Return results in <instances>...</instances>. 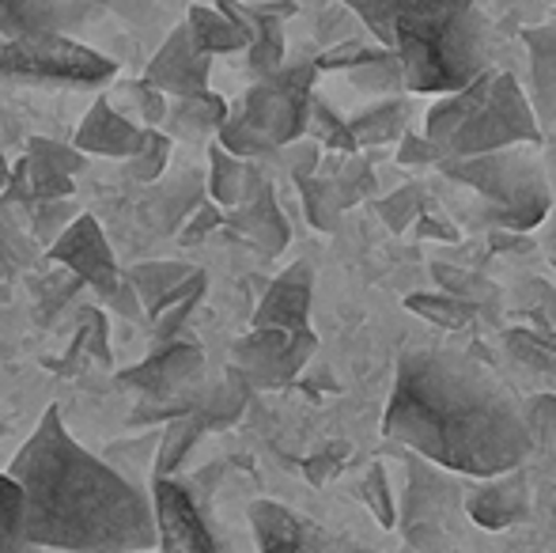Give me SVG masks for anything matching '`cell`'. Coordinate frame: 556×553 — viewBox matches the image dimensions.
Returning <instances> with one entry per match:
<instances>
[{"instance_id": "obj_1", "label": "cell", "mask_w": 556, "mask_h": 553, "mask_svg": "<svg viewBox=\"0 0 556 553\" xmlns=\"http://www.w3.org/2000/svg\"><path fill=\"white\" fill-rule=\"evenodd\" d=\"M387 436L473 478H500L530 455V425L515 394L454 349H409L402 356Z\"/></svg>"}, {"instance_id": "obj_2", "label": "cell", "mask_w": 556, "mask_h": 553, "mask_svg": "<svg viewBox=\"0 0 556 553\" xmlns=\"http://www.w3.org/2000/svg\"><path fill=\"white\" fill-rule=\"evenodd\" d=\"M23 497V542L65 553L155 550L152 497L73 440L50 406L8 466Z\"/></svg>"}, {"instance_id": "obj_3", "label": "cell", "mask_w": 556, "mask_h": 553, "mask_svg": "<svg viewBox=\"0 0 556 553\" xmlns=\"http://www.w3.org/2000/svg\"><path fill=\"white\" fill-rule=\"evenodd\" d=\"M375 35L402 53V73L413 91L469 88L489 73V20L469 4H382L356 8Z\"/></svg>"}, {"instance_id": "obj_4", "label": "cell", "mask_w": 556, "mask_h": 553, "mask_svg": "<svg viewBox=\"0 0 556 553\" xmlns=\"http://www.w3.org/2000/svg\"><path fill=\"white\" fill-rule=\"evenodd\" d=\"M542 129L511 73L489 68L469 88L446 96L428 118V140L443 160H473L538 140Z\"/></svg>"}, {"instance_id": "obj_5", "label": "cell", "mask_w": 556, "mask_h": 553, "mask_svg": "<svg viewBox=\"0 0 556 553\" xmlns=\"http://www.w3.org/2000/svg\"><path fill=\"white\" fill-rule=\"evenodd\" d=\"M443 171L469 183L496 205V221L507 228H534L549 216V183L534 148L515 144L473 160H443Z\"/></svg>"}, {"instance_id": "obj_6", "label": "cell", "mask_w": 556, "mask_h": 553, "mask_svg": "<svg viewBox=\"0 0 556 553\" xmlns=\"http://www.w3.org/2000/svg\"><path fill=\"white\" fill-rule=\"evenodd\" d=\"M117 73L106 53L76 38L42 35L0 42V80L46 84V88H99Z\"/></svg>"}, {"instance_id": "obj_7", "label": "cell", "mask_w": 556, "mask_h": 553, "mask_svg": "<svg viewBox=\"0 0 556 553\" xmlns=\"http://www.w3.org/2000/svg\"><path fill=\"white\" fill-rule=\"evenodd\" d=\"M155 512V550L160 553H239L227 527L213 516L208 501L193 481L155 478L152 486Z\"/></svg>"}, {"instance_id": "obj_8", "label": "cell", "mask_w": 556, "mask_h": 553, "mask_svg": "<svg viewBox=\"0 0 556 553\" xmlns=\"http://www.w3.org/2000/svg\"><path fill=\"white\" fill-rule=\"evenodd\" d=\"M250 531H254L257 553H379L371 542L315 524L303 512L277 501L250 504Z\"/></svg>"}, {"instance_id": "obj_9", "label": "cell", "mask_w": 556, "mask_h": 553, "mask_svg": "<svg viewBox=\"0 0 556 553\" xmlns=\"http://www.w3.org/2000/svg\"><path fill=\"white\" fill-rule=\"evenodd\" d=\"M307 88H311V68H285L262 80L247 99H242L235 118L265 140V144H288L300 137L303 122H307Z\"/></svg>"}, {"instance_id": "obj_10", "label": "cell", "mask_w": 556, "mask_h": 553, "mask_svg": "<svg viewBox=\"0 0 556 553\" xmlns=\"http://www.w3.org/2000/svg\"><path fill=\"white\" fill-rule=\"evenodd\" d=\"M106 15L103 4H84V0H4L0 4V38H42L61 35L73 38L88 23H99Z\"/></svg>"}, {"instance_id": "obj_11", "label": "cell", "mask_w": 556, "mask_h": 553, "mask_svg": "<svg viewBox=\"0 0 556 553\" xmlns=\"http://www.w3.org/2000/svg\"><path fill=\"white\" fill-rule=\"evenodd\" d=\"M208 73H213V58L193 46L186 23L170 27V35L163 38V46L152 53L144 68V84L160 96L170 99H193L208 91Z\"/></svg>"}, {"instance_id": "obj_12", "label": "cell", "mask_w": 556, "mask_h": 553, "mask_svg": "<svg viewBox=\"0 0 556 553\" xmlns=\"http://www.w3.org/2000/svg\"><path fill=\"white\" fill-rule=\"evenodd\" d=\"M53 262L68 266L84 285L96 288L103 300H111L114 288L122 285V274H117V262H114V251L106 243L103 228L96 224V216L80 213L65 231L58 236V243L50 247Z\"/></svg>"}, {"instance_id": "obj_13", "label": "cell", "mask_w": 556, "mask_h": 553, "mask_svg": "<svg viewBox=\"0 0 556 553\" xmlns=\"http://www.w3.org/2000/svg\"><path fill=\"white\" fill-rule=\"evenodd\" d=\"M148 129L129 122L111 99H96L88 114H84L80 129H76V152L80 155H111V160H132L144 140Z\"/></svg>"}, {"instance_id": "obj_14", "label": "cell", "mask_w": 556, "mask_h": 553, "mask_svg": "<svg viewBox=\"0 0 556 553\" xmlns=\"http://www.w3.org/2000/svg\"><path fill=\"white\" fill-rule=\"evenodd\" d=\"M198 372H201V349L175 341V345H163L155 356H148L144 364L122 372V384L137 387L140 394L160 402V399H175V391H182Z\"/></svg>"}, {"instance_id": "obj_15", "label": "cell", "mask_w": 556, "mask_h": 553, "mask_svg": "<svg viewBox=\"0 0 556 553\" xmlns=\"http://www.w3.org/2000/svg\"><path fill=\"white\" fill-rule=\"evenodd\" d=\"M186 30H190L193 46H198L205 58L247 50L250 38H254V23H250L235 4H216V8L193 4V8H186Z\"/></svg>"}, {"instance_id": "obj_16", "label": "cell", "mask_w": 556, "mask_h": 553, "mask_svg": "<svg viewBox=\"0 0 556 553\" xmlns=\"http://www.w3.org/2000/svg\"><path fill=\"white\" fill-rule=\"evenodd\" d=\"M307 300H311V269L307 266H292L277 285L269 288V296L262 300L254 315L257 330H292L295 338L307 334Z\"/></svg>"}, {"instance_id": "obj_17", "label": "cell", "mask_w": 556, "mask_h": 553, "mask_svg": "<svg viewBox=\"0 0 556 553\" xmlns=\"http://www.w3.org/2000/svg\"><path fill=\"white\" fill-rule=\"evenodd\" d=\"M262 193V178L247 160L227 155L220 144L213 148V198L227 209H239Z\"/></svg>"}, {"instance_id": "obj_18", "label": "cell", "mask_w": 556, "mask_h": 553, "mask_svg": "<svg viewBox=\"0 0 556 553\" xmlns=\"http://www.w3.org/2000/svg\"><path fill=\"white\" fill-rule=\"evenodd\" d=\"M167 118L178 134L186 137H205V134H220L227 122V103L213 91L193 99H175V106H167Z\"/></svg>"}, {"instance_id": "obj_19", "label": "cell", "mask_w": 556, "mask_h": 553, "mask_svg": "<svg viewBox=\"0 0 556 553\" xmlns=\"http://www.w3.org/2000/svg\"><path fill=\"white\" fill-rule=\"evenodd\" d=\"M201 292H205V277L193 274L182 288H175L170 296H163L155 307H148V315H152V323H155V341H160V349L175 345V334L182 330L186 315H190L193 303L201 300Z\"/></svg>"}, {"instance_id": "obj_20", "label": "cell", "mask_w": 556, "mask_h": 553, "mask_svg": "<svg viewBox=\"0 0 556 553\" xmlns=\"http://www.w3.org/2000/svg\"><path fill=\"white\" fill-rule=\"evenodd\" d=\"M231 224L247 231V236H254L269 254L285 247V224H280L277 205H273V193L265 190V186H262V193H257L254 201H247V205L235 209Z\"/></svg>"}, {"instance_id": "obj_21", "label": "cell", "mask_w": 556, "mask_h": 553, "mask_svg": "<svg viewBox=\"0 0 556 553\" xmlns=\"http://www.w3.org/2000/svg\"><path fill=\"white\" fill-rule=\"evenodd\" d=\"M198 269L182 266V262H148V266H137L129 277V288L137 292L140 303H148V307H155V303L163 300V296H170L175 288H182L186 280H190Z\"/></svg>"}, {"instance_id": "obj_22", "label": "cell", "mask_w": 556, "mask_h": 553, "mask_svg": "<svg viewBox=\"0 0 556 553\" xmlns=\"http://www.w3.org/2000/svg\"><path fill=\"white\" fill-rule=\"evenodd\" d=\"M0 553H38L23 542V497L8 474H0Z\"/></svg>"}, {"instance_id": "obj_23", "label": "cell", "mask_w": 556, "mask_h": 553, "mask_svg": "<svg viewBox=\"0 0 556 553\" xmlns=\"http://www.w3.org/2000/svg\"><path fill=\"white\" fill-rule=\"evenodd\" d=\"M167 160H170V137L160 134V129H148L137 155L125 160V171H129L137 183H155V178L163 175V167H167Z\"/></svg>"}, {"instance_id": "obj_24", "label": "cell", "mask_w": 556, "mask_h": 553, "mask_svg": "<svg viewBox=\"0 0 556 553\" xmlns=\"http://www.w3.org/2000/svg\"><path fill=\"white\" fill-rule=\"evenodd\" d=\"M27 160L35 163H46V167L61 171V175H80L84 167H88V155H80L73 144H61V140H50V137H35L30 140V152Z\"/></svg>"}, {"instance_id": "obj_25", "label": "cell", "mask_w": 556, "mask_h": 553, "mask_svg": "<svg viewBox=\"0 0 556 553\" xmlns=\"http://www.w3.org/2000/svg\"><path fill=\"white\" fill-rule=\"evenodd\" d=\"M76 216H80V209H76L73 201H46V205H38L35 213H30V221H35V236L53 247L58 236L76 221Z\"/></svg>"}, {"instance_id": "obj_26", "label": "cell", "mask_w": 556, "mask_h": 553, "mask_svg": "<svg viewBox=\"0 0 556 553\" xmlns=\"http://www.w3.org/2000/svg\"><path fill=\"white\" fill-rule=\"evenodd\" d=\"M542 167H545V183H549V216H545V251L556 262V137L549 140L542 155Z\"/></svg>"}, {"instance_id": "obj_27", "label": "cell", "mask_w": 556, "mask_h": 553, "mask_svg": "<svg viewBox=\"0 0 556 553\" xmlns=\"http://www.w3.org/2000/svg\"><path fill=\"white\" fill-rule=\"evenodd\" d=\"M220 221H224V213H220V209H213V205H201L198 213H193V221L182 228V243H198V239H201V236H208V231H213Z\"/></svg>"}, {"instance_id": "obj_28", "label": "cell", "mask_w": 556, "mask_h": 553, "mask_svg": "<svg viewBox=\"0 0 556 553\" xmlns=\"http://www.w3.org/2000/svg\"><path fill=\"white\" fill-rule=\"evenodd\" d=\"M111 303H114V311H122V315H129V318H140V315H144V307H140L137 292H132L129 280H125V277H122V285L114 288Z\"/></svg>"}, {"instance_id": "obj_29", "label": "cell", "mask_w": 556, "mask_h": 553, "mask_svg": "<svg viewBox=\"0 0 556 553\" xmlns=\"http://www.w3.org/2000/svg\"><path fill=\"white\" fill-rule=\"evenodd\" d=\"M8 183H12V171H8V160L0 152V190H8Z\"/></svg>"}]
</instances>
